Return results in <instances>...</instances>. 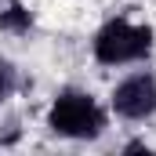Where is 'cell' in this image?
<instances>
[{
  "label": "cell",
  "mask_w": 156,
  "mask_h": 156,
  "mask_svg": "<svg viewBox=\"0 0 156 156\" xmlns=\"http://www.w3.org/2000/svg\"><path fill=\"white\" fill-rule=\"evenodd\" d=\"M47 123L55 134H66V138H94L102 127H105V116L98 109V102L83 91H62L47 113Z\"/></svg>",
  "instance_id": "1"
},
{
  "label": "cell",
  "mask_w": 156,
  "mask_h": 156,
  "mask_svg": "<svg viewBox=\"0 0 156 156\" xmlns=\"http://www.w3.org/2000/svg\"><path fill=\"white\" fill-rule=\"evenodd\" d=\"M153 51V29L149 26H131L127 18H113L102 26V33L94 37V58L105 66L120 62H134L145 58Z\"/></svg>",
  "instance_id": "2"
},
{
  "label": "cell",
  "mask_w": 156,
  "mask_h": 156,
  "mask_svg": "<svg viewBox=\"0 0 156 156\" xmlns=\"http://www.w3.org/2000/svg\"><path fill=\"white\" fill-rule=\"evenodd\" d=\"M113 109L127 120H145L156 113V80L153 76H127L113 91Z\"/></svg>",
  "instance_id": "3"
},
{
  "label": "cell",
  "mask_w": 156,
  "mask_h": 156,
  "mask_svg": "<svg viewBox=\"0 0 156 156\" xmlns=\"http://www.w3.org/2000/svg\"><path fill=\"white\" fill-rule=\"evenodd\" d=\"M33 26V15L22 7V4H11L7 11H0V29H11V33H26Z\"/></svg>",
  "instance_id": "4"
},
{
  "label": "cell",
  "mask_w": 156,
  "mask_h": 156,
  "mask_svg": "<svg viewBox=\"0 0 156 156\" xmlns=\"http://www.w3.org/2000/svg\"><path fill=\"white\" fill-rule=\"evenodd\" d=\"M7 87H11V69H7V66L0 62V98L7 94Z\"/></svg>",
  "instance_id": "5"
}]
</instances>
